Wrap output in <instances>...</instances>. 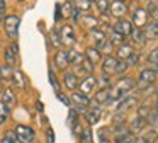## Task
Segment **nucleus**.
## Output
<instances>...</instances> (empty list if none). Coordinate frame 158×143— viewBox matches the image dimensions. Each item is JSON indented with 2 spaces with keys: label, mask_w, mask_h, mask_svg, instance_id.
Listing matches in <instances>:
<instances>
[{
  "label": "nucleus",
  "mask_w": 158,
  "mask_h": 143,
  "mask_svg": "<svg viewBox=\"0 0 158 143\" xmlns=\"http://www.w3.org/2000/svg\"><path fill=\"white\" fill-rule=\"evenodd\" d=\"M133 89H134V80H133V78H131V77L121 78V80L116 84V87L109 89V101H116V99L121 97V95L131 92Z\"/></svg>",
  "instance_id": "nucleus-1"
},
{
  "label": "nucleus",
  "mask_w": 158,
  "mask_h": 143,
  "mask_svg": "<svg viewBox=\"0 0 158 143\" xmlns=\"http://www.w3.org/2000/svg\"><path fill=\"white\" fill-rule=\"evenodd\" d=\"M155 82H156V70L146 68V70H143L139 73V78H138V89H141V90L150 89Z\"/></svg>",
  "instance_id": "nucleus-2"
},
{
  "label": "nucleus",
  "mask_w": 158,
  "mask_h": 143,
  "mask_svg": "<svg viewBox=\"0 0 158 143\" xmlns=\"http://www.w3.org/2000/svg\"><path fill=\"white\" fill-rule=\"evenodd\" d=\"M19 24H21V19L17 15H7L4 17V27H5V32L10 39H15L19 32Z\"/></svg>",
  "instance_id": "nucleus-3"
},
{
  "label": "nucleus",
  "mask_w": 158,
  "mask_h": 143,
  "mask_svg": "<svg viewBox=\"0 0 158 143\" xmlns=\"http://www.w3.org/2000/svg\"><path fill=\"white\" fill-rule=\"evenodd\" d=\"M14 133H15V138H17L21 143H32L34 141V129H32L31 126L17 124Z\"/></svg>",
  "instance_id": "nucleus-4"
},
{
  "label": "nucleus",
  "mask_w": 158,
  "mask_h": 143,
  "mask_svg": "<svg viewBox=\"0 0 158 143\" xmlns=\"http://www.w3.org/2000/svg\"><path fill=\"white\" fill-rule=\"evenodd\" d=\"M97 78L95 77H92V75H89V77H85L82 82L78 84V87H80V94L82 95H85V97H89L90 94H92V90L95 89V85H97Z\"/></svg>",
  "instance_id": "nucleus-5"
},
{
  "label": "nucleus",
  "mask_w": 158,
  "mask_h": 143,
  "mask_svg": "<svg viewBox=\"0 0 158 143\" xmlns=\"http://www.w3.org/2000/svg\"><path fill=\"white\" fill-rule=\"evenodd\" d=\"M72 102L75 104L77 114H78V112H87V107H89V104H90L89 97L82 95L80 92H75V94H72Z\"/></svg>",
  "instance_id": "nucleus-6"
},
{
  "label": "nucleus",
  "mask_w": 158,
  "mask_h": 143,
  "mask_svg": "<svg viewBox=\"0 0 158 143\" xmlns=\"http://www.w3.org/2000/svg\"><path fill=\"white\" fill-rule=\"evenodd\" d=\"M107 10L110 12V15L121 19V17L127 12V5L123 2V0H112V2L109 3V9H107Z\"/></svg>",
  "instance_id": "nucleus-7"
},
{
  "label": "nucleus",
  "mask_w": 158,
  "mask_h": 143,
  "mask_svg": "<svg viewBox=\"0 0 158 143\" xmlns=\"http://www.w3.org/2000/svg\"><path fill=\"white\" fill-rule=\"evenodd\" d=\"M60 41H61L63 44H66V46H73V44L77 43L75 39V32H73V27L72 26H63L61 29V37H60Z\"/></svg>",
  "instance_id": "nucleus-8"
},
{
  "label": "nucleus",
  "mask_w": 158,
  "mask_h": 143,
  "mask_svg": "<svg viewBox=\"0 0 158 143\" xmlns=\"http://www.w3.org/2000/svg\"><path fill=\"white\" fill-rule=\"evenodd\" d=\"M134 27L131 26V22L129 20H126V19H119L116 24H114V32H117V34H121V36H124L126 37L127 34H131V31H133Z\"/></svg>",
  "instance_id": "nucleus-9"
},
{
  "label": "nucleus",
  "mask_w": 158,
  "mask_h": 143,
  "mask_svg": "<svg viewBox=\"0 0 158 143\" xmlns=\"http://www.w3.org/2000/svg\"><path fill=\"white\" fill-rule=\"evenodd\" d=\"M136 106H138V99L134 97V95H126V97L117 104V112H126V111H129V109L136 107Z\"/></svg>",
  "instance_id": "nucleus-10"
},
{
  "label": "nucleus",
  "mask_w": 158,
  "mask_h": 143,
  "mask_svg": "<svg viewBox=\"0 0 158 143\" xmlns=\"http://www.w3.org/2000/svg\"><path fill=\"white\" fill-rule=\"evenodd\" d=\"M148 22V15H146V10L143 9H136L133 12V24L138 27V29H141L143 26H146Z\"/></svg>",
  "instance_id": "nucleus-11"
},
{
  "label": "nucleus",
  "mask_w": 158,
  "mask_h": 143,
  "mask_svg": "<svg viewBox=\"0 0 158 143\" xmlns=\"http://www.w3.org/2000/svg\"><path fill=\"white\" fill-rule=\"evenodd\" d=\"M90 37L94 39V43H95V48H97V50H102V48L106 46V43H107V36L102 32V31H99V29L90 31Z\"/></svg>",
  "instance_id": "nucleus-12"
},
{
  "label": "nucleus",
  "mask_w": 158,
  "mask_h": 143,
  "mask_svg": "<svg viewBox=\"0 0 158 143\" xmlns=\"http://www.w3.org/2000/svg\"><path fill=\"white\" fill-rule=\"evenodd\" d=\"M68 65H70L68 53H66V51H58V53L55 54V67L58 68V70H65Z\"/></svg>",
  "instance_id": "nucleus-13"
},
{
  "label": "nucleus",
  "mask_w": 158,
  "mask_h": 143,
  "mask_svg": "<svg viewBox=\"0 0 158 143\" xmlns=\"http://www.w3.org/2000/svg\"><path fill=\"white\" fill-rule=\"evenodd\" d=\"M63 84H65L66 89H70V90H75V89L78 87L77 75L73 73V72H65V73H63Z\"/></svg>",
  "instance_id": "nucleus-14"
},
{
  "label": "nucleus",
  "mask_w": 158,
  "mask_h": 143,
  "mask_svg": "<svg viewBox=\"0 0 158 143\" xmlns=\"http://www.w3.org/2000/svg\"><path fill=\"white\" fill-rule=\"evenodd\" d=\"M116 65H117V58H114V56H106V58H104V60H102L104 75L114 73V70H116Z\"/></svg>",
  "instance_id": "nucleus-15"
},
{
  "label": "nucleus",
  "mask_w": 158,
  "mask_h": 143,
  "mask_svg": "<svg viewBox=\"0 0 158 143\" xmlns=\"http://www.w3.org/2000/svg\"><path fill=\"white\" fill-rule=\"evenodd\" d=\"M0 102H2V104H5L9 109L14 107L15 102H17V97H15L14 90H12V89H5L4 94H2V101H0Z\"/></svg>",
  "instance_id": "nucleus-16"
},
{
  "label": "nucleus",
  "mask_w": 158,
  "mask_h": 143,
  "mask_svg": "<svg viewBox=\"0 0 158 143\" xmlns=\"http://www.w3.org/2000/svg\"><path fill=\"white\" fill-rule=\"evenodd\" d=\"M85 58H87V60H89L92 65H95V63H99V61L102 60V53H100V50L90 46V48H87V50H85Z\"/></svg>",
  "instance_id": "nucleus-17"
},
{
  "label": "nucleus",
  "mask_w": 158,
  "mask_h": 143,
  "mask_svg": "<svg viewBox=\"0 0 158 143\" xmlns=\"http://www.w3.org/2000/svg\"><path fill=\"white\" fill-rule=\"evenodd\" d=\"M144 128H146V121H144L143 118H139V116H136V118L129 123V128H127V129H129V133H133V135H134V133L138 135V133L143 131Z\"/></svg>",
  "instance_id": "nucleus-18"
},
{
  "label": "nucleus",
  "mask_w": 158,
  "mask_h": 143,
  "mask_svg": "<svg viewBox=\"0 0 158 143\" xmlns=\"http://www.w3.org/2000/svg\"><path fill=\"white\" fill-rule=\"evenodd\" d=\"M12 82H14V85H17L19 89H27V80H26V75L22 73L21 70H14V73H12Z\"/></svg>",
  "instance_id": "nucleus-19"
},
{
  "label": "nucleus",
  "mask_w": 158,
  "mask_h": 143,
  "mask_svg": "<svg viewBox=\"0 0 158 143\" xmlns=\"http://www.w3.org/2000/svg\"><path fill=\"white\" fill-rule=\"evenodd\" d=\"M77 72H78L80 75H83V77H89V75H92V72H94V65L90 63L87 58H83L82 63L77 65Z\"/></svg>",
  "instance_id": "nucleus-20"
},
{
  "label": "nucleus",
  "mask_w": 158,
  "mask_h": 143,
  "mask_svg": "<svg viewBox=\"0 0 158 143\" xmlns=\"http://www.w3.org/2000/svg\"><path fill=\"white\" fill-rule=\"evenodd\" d=\"M143 34H144V39L155 41V39L158 37V24H156V22L146 24V29L143 31Z\"/></svg>",
  "instance_id": "nucleus-21"
},
{
  "label": "nucleus",
  "mask_w": 158,
  "mask_h": 143,
  "mask_svg": "<svg viewBox=\"0 0 158 143\" xmlns=\"http://www.w3.org/2000/svg\"><path fill=\"white\" fill-rule=\"evenodd\" d=\"M15 60H17V46H15V44H10V46L5 50V61H7L9 67H14Z\"/></svg>",
  "instance_id": "nucleus-22"
},
{
  "label": "nucleus",
  "mask_w": 158,
  "mask_h": 143,
  "mask_svg": "<svg viewBox=\"0 0 158 143\" xmlns=\"http://www.w3.org/2000/svg\"><path fill=\"white\" fill-rule=\"evenodd\" d=\"M99 119H100V109L99 107H94V109H90V111L85 112V121L89 123L90 126L97 124Z\"/></svg>",
  "instance_id": "nucleus-23"
},
{
  "label": "nucleus",
  "mask_w": 158,
  "mask_h": 143,
  "mask_svg": "<svg viewBox=\"0 0 158 143\" xmlns=\"http://www.w3.org/2000/svg\"><path fill=\"white\" fill-rule=\"evenodd\" d=\"M78 20L82 22L83 27H87V29H90V31L97 29V26H99V20H97L94 15H82Z\"/></svg>",
  "instance_id": "nucleus-24"
},
{
  "label": "nucleus",
  "mask_w": 158,
  "mask_h": 143,
  "mask_svg": "<svg viewBox=\"0 0 158 143\" xmlns=\"http://www.w3.org/2000/svg\"><path fill=\"white\" fill-rule=\"evenodd\" d=\"M133 53H134V50L131 46H127V44H123V46L117 48V58H119L121 61H127Z\"/></svg>",
  "instance_id": "nucleus-25"
},
{
  "label": "nucleus",
  "mask_w": 158,
  "mask_h": 143,
  "mask_svg": "<svg viewBox=\"0 0 158 143\" xmlns=\"http://www.w3.org/2000/svg\"><path fill=\"white\" fill-rule=\"evenodd\" d=\"M131 36H133V43L136 44V46H143L144 43H146V39H144V34H143V29H133L131 31Z\"/></svg>",
  "instance_id": "nucleus-26"
},
{
  "label": "nucleus",
  "mask_w": 158,
  "mask_h": 143,
  "mask_svg": "<svg viewBox=\"0 0 158 143\" xmlns=\"http://www.w3.org/2000/svg\"><path fill=\"white\" fill-rule=\"evenodd\" d=\"M144 121H146V126L150 124L153 129L156 128V124H158V109L156 107H151V111L148 112V116H146Z\"/></svg>",
  "instance_id": "nucleus-27"
},
{
  "label": "nucleus",
  "mask_w": 158,
  "mask_h": 143,
  "mask_svg": "<svg viewBox=\"0 0 158 143\" xmlns=\"http://www.w3.org/2000/svg\"><path fill=\"white\" fill-rule=\"evenodd\" d=\"M129 129H127V124L126 121H114V126H112V133L116 136L119 135H124V133H127Z\"/></svg>",
  "instance_id": "nucleus-28"
},
{
  "label": "nucleus",
  "mask_w": 158,
  "mask_h": 143,
  "mask_svg": "<svg viewBox=\"0 0 158 143\" xmlns=\"http://www.w3.org/2000/svg\"><path fill=\"white\" fill-rule=\"evenodd\" d=\"M12 73H14V70H12V67H9V65H2L0 67V80H12Z\"/></svg>",
  "instance_id": "nucleus-29"
},
{
  "label": "nucleus",
  "mask_w": 158,
  "mask_h": 143,
  "mask_svg": "<svg viewBox=\"0 0 158 143\" xmlns=\"http://www.w3.org/2000/svg\"><path fill=\"white\" fill-rule=\"evenodd\" d=\"M146 15L148 17H153V22H156V19H158V7H156V0H151L150 3H148V7H146Z\"/></svg>",
  "instance_id": "nucleus-30"
},
{
  "label": "nucleus",
  "mask_w": 158,
  "mask_h": 143,
  "mask_svg": "<svg viewBox=\"0 0 158 143\" xmlns=\"http://www.w3.org/2000/svg\"><path fill=\"white\" fill-rule=\"evenodd\" d=\"M95 102L97 104H106V102H109V89H100L95 94Z\"/></svg>",
  "instance_id": "nucleus-31"
},
{
  "label": "nucleus",
  "mask_w": 158,
  "mask_h": 143,
  "mask_svg": "<svg viewBox=\"0 0 158 143\" xmlns=\"http://www.w3.org/2000/svg\"><path fill=\"white\" fill-rule=\"evenodd\" d=\"M85 56H82V53H78V51H68V61H70V65H80L82 63V60Z\"/></svg>",
  "instance_id": "nucleus-32"
},
{
  "label": "nucleus",
  "mask_w": 158,
  "mask_h": 143,
  "mask_svg": "<svg viewBox=\"0 0 158 143\" xmlns=\"http://www.w3.org/2000/svg\"><path fill=\"white\" fill-rule=\"evenodd\" d=\"M116 143H136V136L133 133H124V135L116 136Z\"/></svg>",
  "instance_id": "nucleus-33"
},
{
  "label": "nucleus",
  "mask_w": 158,
  "mask_h": 143,
  "mask_svg": "<svg viewBox=\"0 0 158 143\" xmlns=\"http://www.w3.org/2000/svg\"><path fill=\"white\" fill-rule=\"evenodd\" d=\"M73 5L77 7V10H83V12H87V10H90L92 2H90V0H73Z\"/></svg>",
  "instance_id": "nucleus-34"
},
{
  "label": "nucleus",
  "mask_w": 158,
  "mask_h": 143,
  "mask_svg": "<svg viewBox=\"0 0 158 143\" xmlns=\"http://www.w3.org/2000/svg\"><path fill=\"white\" fill-rule=\"evenodd\" d=\"M109 44L110 46H123L124 44V36H121V34H117V32H112L110 34V37H109Z\"/></svg>",
  "instance_id": "nucleus-35"
},
{
  "label": "nucleus",
  "mask_w": 158,
  "mask_h": 143,
  "mask_svg": "<svg viewBox=\"0 0 158 143\" xmlns=\"http://www.w3.org/2000/svg\"><path fill=\"white\" fill-rule=\"evenodd\" d=\"M148 63L151 65V70H156V67H158V50H151V53L148 54Z\"/></svg>",
  "instance_id": "nucleus-36"
},
{
  "label": "nucleus",
  "mask_w": 158,
  "mask_h": 143,
  "mask_svg": "<svg viewBox=\"0 0 158 143\" xmlns=\"http://www.w3.org/2000/svg\"><path fill=\"white\" fill-rule=\"evenodd\" d=\"M9 112H10V109H9L5 104H2V102H0V124H4V123L7 121Z\"/></svg>",
  "instance_id": "nucleus-37"
},
{
  "label": "nucleus",
  "mask_w": 158,
  "mask_h": 143,
  "mask_svg": "<svg viewBox=\"0 0 158 143\" xmlns=\"http://www.w3.org/2000/svg\"><path fill=\"white\" fill-rule=\"evenodd\" d=\"M77 123H78V114H77V111L72 107L68 111V124H70V128H73Z\"/></svg>",
  "instance_id": "nucleus-38"
},
{
  "label": "nucleus",
  "mask_w": 158,
  "mask_h": 143,
  "mask_svg": "<svg viewBox=\"0 0 158 143\" xmlns=\"http://www.w3.org/2000/svg\"><path fill=\"white\" fill-rule=\"evenodd\" d=\"M15 140H17V138H15V133L10 129V131H5L4 133V138L0 140V143H15Z\"/></svg>",
  "instance_id": "nucleus-39"
},
{
  "label": "nucleus",
  "mask_w": 158,
  "mask_h": 143,
  "mask_svg": "<svg viewBox=\"0 0 158 143\" xmlns=\"http://www.w3.org/2000/svg\"><path fill=\"white\" fill-rule=\"evenodd\" d=\"M61 15H65V17H72V15H73V3H72V2L63 3V12H61Z\"/></svg>",
  "instance_id": "nucleus-40"
},
{
  "label": "nucleus",
  "mask_w": 158,
  "mask_h": 143,
  "mask_svg": "<svg viewBox=\"0 0 158 143\" xmlns=\"http://www.w3.org/2000/svg\"><path fill=\"white\" fill-rule=\"evenodd\" d=\"M95 5L99 9V12L106 14L107 9H109V0H95Z\"/></svg>",
  "instance_id": "nucleus-41"
},
{
  "label": "nucleus",
  "mask_w": 158,
  "mask_h": 143,
  "mask_svg": "<svg viewBox=\"0 0 158 143\" xmlns=\"http://www.w3.org/2000/svg\"><path fill=\"white\" fill-rule=\"evenodd\" d=\"M83 135H82V141L80 143H94V140H92V131L90 129H83Z\"/></svg>",
  "instance_id": "nucleus-42"
},
{
  "label": "nucleus",
  "mask_w": 158,
  "mask_h": 143,
  "mask_svg": "<svg viewBox=\"0 0 158 143\" xmlns=\"http://www.w3.org/2000/svg\"><path fill=\"white\" fill-rule=\"evenodd\" d=\"M129 68V65L126 63V61H117L116 65V70H114V73H124V72Z\"/></svg>",
  "instance_id": "nucleus-43"
},
{
  "label": "nucleus",
  "mask_w": 158,
  "mask_h": 143,
  "mask_svg": "<svg viewBox=\"0 0 158 143\" xmlns=\"http://www.w3.org/2000/svg\"><path fill=\"white\" fill-rule=\"evenodd\" d=\"M151 109H150V106L148 104H144V106H141L139 109H138V114L136 116H139V118H143V119H146V116H148V112H150Z\"/></svg>",
  "instance_id": "nucleus-44"
},
{
  "label": "nucleus",
  "mask_w": 158,
  "mask_h": 143,
  "mask_svg": "<svg viewBox=\"0 0 158 143\" xmlns=\"http://www.w3.org/2000/svg\"><path fill=\"white\" fill-rule=\"evenodd\" d=\"M49 84H51L53 87H55V90H56V92H60V84H58V80H56V77L53 75V72H51V70H49Z\"/></svg>",
  "instance_id": "nucleus-45"
},
{
  "label": "nucleus",
  "mask_w": 158,
  "mask_h": 143,
  "mask_svg": "<svg viewBox=\"0 0 158 143\" xmlns=\"http://www.w3.org/2000/svg\"><path fill=\"white\" fill-rule=\"evenodd\" d=\"M51 41H53V44H55V46H60V44H61V41H60V34H58V31H55V29L51 31Z\"/></svg>",
  "instance_id": "nucleus-46"
},
{
  "label": "nucleus",
  "mask_w": 158,
  "mask_h": 143,
  "mask_svg": "<svg viewBox=\"0 0 158 143\" xmlns=\"http://www.w3.org/2000/svg\"><path fill=\"white\" fill-rule=\"evenodd\" d=\"M46 138H48V143H55V131H53L51 128L48 129V131H46Z\"/></svg>",
  "instance_id": "nucleus-47"
},
{
  "label": "nucleus",
  "mask_w": 158,
  "mask_h": 143,
  "mask_svg": "<svg viewBox=\"0 0 158 143\" xmlns=\"http://www.w3.org/2000/svg\"><path fill=\"white\" fill-rule=\"evenodd\" d=\"M56 95H58V99H60V101H61V102H63V104H65V106H70V101H68V99H66V97H63V95H61V92H58V94H56Z\"/></svg>",
  "instance_id": "nucleus-48"
},
{
  "label": "nucleus",
  "mask_w": 158,
  "mask_h": 143,
  "mask_svg": "<svg viewBox=\"0 0 158 143\" xmlns=\"http://www.w3.org/2000/svg\"><path fill=\"white\" fill-rule=\"evenodd\" d=\"M61 17V10H60V3L56 5V14H55V20H58Z\"/></svg>",
  "instance_id": "nucleus-49"
},
{
  "label": "nucleus",
  "mask_w": 158,
  "mask_h": 143,
  "mask_svg": "<svg viewBox=\"0 0 158 143\" xmlns=\"http://www.w3.org/2000/svg\"><path fill=\"white\" fill-rule=\"evenodd\" d=\"M36 106H38V111H41V112L44 111V106H43V102H39V101H38V102H36Z\"/></svg>",
  "instance_id": "nucleus-50"
},
{
  "label": "nucleus",
  "mask_w": 158,
  "mask_h": 143,
  "mask_svg": "<svg viewBox=\"0 0 158 143\" xmlns=\"http://www.w3.org/2000/svg\"><path fill=\"white\" fill-rule=\"evenodd\" d=\"M5 9V0H0V10Z\"/></svg>",
  "instance_id": "nucleus-51"
},
{
  "label": "nucleus",
  "mask_w": 158,
  "mask_h": 143,
  "mask_svg": "<svg viewBox=\"0 0 158 143\" xmlns=\"http://www.w3.org/2000/svg\"><path fill=\"white\" fill-rule=\"evenodd\" d=\"M4 22V10H0V24Z\"/></svg>",
  "instance_id": "nucleus-52"
},
{
  "label": "nucleus",
  "mask_w": 158,
  "mask_h": 143,
  "mask_svg": "<svg viewBox=\"0 0 158 143\" xmlns=\"http://www.w3.org/2000/svg\"><path fill=\"white\" fill-rule=\"evenodd\" d=\"M100 143H112V141H109L107 138H102V140H100Z\"/></svg>",
  "instance_id": "nucleus-53"
},
{
  "label": "nucleus",
  "mask_w": 158,
  "mask_h": 143,
  "mask_svg": "<svg viewBox=\"0 0 158 143\" xmlns=\"http://www.w3.org/2000/svg\"><path fill=\"white\" fill-rule=\"evenodd\" d=\"M146 143H155V141H146Z\"/></svg>",
  "instance_id": "nucleus-54"
},
{
  "label": "nucleus",
  "mask_w": 158,
  "mask_h": 143,
  "mask_svg": "<svg viewBox=\"0 0 158 143\" xmlns=\"http://www.w3.org/2000/svg\"><path fill=\"white\" fill-rule=\"evenodd\" d=\"M0 87H2V80H0Z\"/></svg>",
  "instance_id": "nucleus-55"
},
{
  "label": "nucleus",
  "mask_w": 158,
  "mask_h": 143,
  "mask_svg": "<svg viewBox=\"0 0 158 143\" xmlns=\"http://www.w3.org/2000/svg\"><path fill=\"white\" fill-rule=\"evenodd\" d=\"M19 2H24V0H19Z\"/></svg>",
  "instance_id": "nucleus-56"
},
{
  "label": "nucleus",
  "mask_w": 158,
  "mask_h": 143,
  "mask_svg": "<svg viewBox=\"0 0 158 143\" xmlns=\"http://www.w3.org/2000/svg\"><path fill=\"white\" fill-rule=\"evenodd\" d=\"M90 2H92V0H90Z\"/></svg>",
  "instance_id": "nucleus-57"
}]
</instances>
